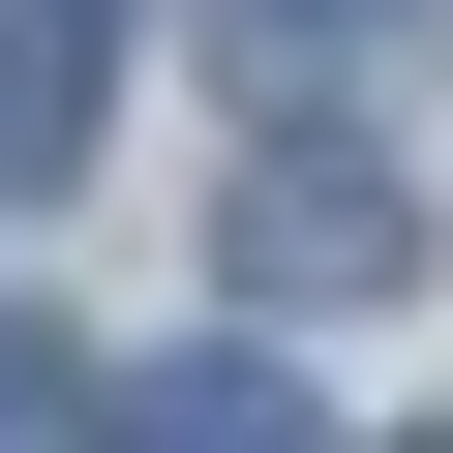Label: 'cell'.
Listing matches in <instances>:
<instances>
[{"label":"cell","instance_id":"6da1fadb","mask_svg":"<svg viewBox=\"0 0 453 453\" xmlns=\"http://www.w3.org/2000/svg\"><path fill=\"white\" fill-rule=\"evenodd\" d=\"M211 273H242V333H333L423 273V211L363 181V121H242V211H211Z\"/></svg>","mask_w":453,"mask_h":453},{"label":"cell","instance_id":"7a4b0ae2","mask_svg":"<svg viewBox=\"0 0 453 453\" xmlns=\"http://www.w3.org/2000/svg\"><path fill=\"white\" fill-rule=\"evenodd\" d=\"M242 121H393V61H423V0H242Z\"/></svg>","mask_w":453,"mask_h":453},{"label":"cell","instance_id":"3957f363","mask_svg":"<svg viewBox=\"0 0 453 453\" xmlns=\"http://www.w3.org/2000/svg\"><path fill=\"white\" fill-rule=\"evenodd\" d=\"M91 91H121V0H0V181H61Z\"/></svg>","mask_w":453,"mask_h":453},{"label":"cell","instance_id":"277c9868","mask_svg":"<svg viewBox=\"0 0 453 453\" xmlns=\"http://www.w3.org/2000/svg\"><path fill=\"white\" fill-rule=\"evenodd\" d=\"M91 423H151V453H273L303 393H273V333H211V363H91Z\"/></svg>","mask_w":453,"mask_h":453},{"label":"cell","instance_id":"5b68a950","mask_svg":"<svg viewBox=\"0 0 453 453\" xmlns=\"http://www.w3.org/2000/svg\"><path fill=\"white\" fill-rule=\"evenodd\" d=\"M61 423H91V333H61V303H0V453H61Z\"/></svg>","mask_w":453,"mask_h":453}]
</instances>
